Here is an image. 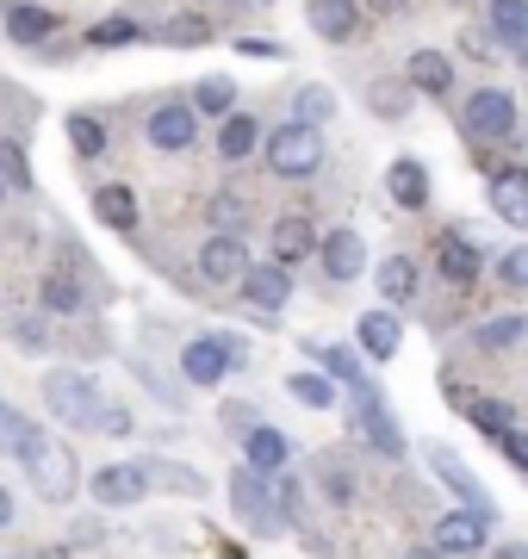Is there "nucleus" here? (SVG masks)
I'll use <instances>...</instances> for the list:
<instances>
[{"instance_id": "obj_1", "label": "nucleus", "mask_w": 528, "mask_h": 559, "mask_svg": "<svg viewBox=\"0 0 528 559\" xmlns=\"http://www.w3.org/2000/svg\"><path fill=\"white\" fill-rule=\"evenodd\" d=\"M44 404L57 411L62 423H75V429H94V436H131V411L106 399L94 373H75V367H57V373H44Z\"/></svg>"}, {"instance_id": "obj_2", "label": "nucleus", "mask_w": 528, "mask_h": 559, "mask_svg": "<svg viewBox=\"0 0 528 559\" xmlns=\"http://www.w3.org/2000/svg\"><path fill=\"white\" fill-rule=\"evenodd\" d=\"M20 466L32 473L38 498H50V503H69V498H75V485H82V473H75V454H69L57 436H44V429H32V436H25Z\"/></svg>"}, {"instance_id": "obj_3", "label": "nucleus", "mask_w": 528, "mask_h": 559, "mask_svg": "<svg viewBox=\"0 0 528 559\" xmlns=\"http://www.w3.org/2000/svg\"><path fill=\"white\" fill-rule=\"evenodd\" d=\"M262 150H267V168H274V175H286V180L317 175V162H324V138H317L311 124H299V119L280 124V131L262 143Z\"/></svg>"}, {"instance_id": "obj_4", "label": "nucleus", "mask_w": 528, "mask_h": 559, "mask_svg": "<svg viewBox=\"0 0 528 559\" xmlns=\"http://www.w3.org/2000/svg\"><path fill=\"white\" fill-rule=\"evenodd\" d=\"M230 367H243V342L237 336H193L181 348V373L193 385H224Z\"/></svg>"}, {"instance_id": "obj_5", "label": "nucleus", "mask_w": 528, "mask_h": 559, "mask_svg": "<svg viewBox=\"0 0 528 559\" xmlns=\"http://www.w3.org/2000/svg\"><path fill=\"white\" fill-rule=\"evenodd\" d=\"M230 498H237V516H243L255 535H274L286 522L274 491H267V473H255V466H237V473H230Z\"/></svg>"}, {"instance_id": "obj_6", "label": "nucleus", "mask_w": 528, "mask_h": 559, "mask_svg": "<svg viewBox=\"0 0 528 559\" xmlns=\"http://www.w3.org/2000/svg\"><path fill=\"white\" fill-rule=\"evenodd\" d=\"M516 124H523V106L509 100L504 87H479V94H472L467 100V131L472 138H516Z\"/></svg>"}, {"instance_id": "obj_7", "label": "nucleus", "mask_w": 528, "mask_h": 559, "mask_svg": "<svg viewBox=\"0 0 528 559\" xmlns=\"http://www.w3.org/2000/svg\"><path fill=\"white\" fill-rule=\"evenodd\" d=\"M143 131H149L156 150L181 156V150H193V138H200V112H193V100H168V106H156V112L143 119Z\"/></svg>"}, {"instance_id": "obj_8", "label": "nucleus", "mask_w": 528, "mask_h": 559, "mask_svg": "<svg viewBox=\"0 0 528 559\" xmlns=\"http://www.w3.org/2000/svg\"><path fill=\"white\" fill-rule=\"evenodd\" d=\"M249 249H243V237H205V249H200V280H212V286H243L249 280Z\"/></svg>"}, {"instance_id": "obj_9", "label": "nucleus", "mask_w": 528, "mask_h": 559, "mask_svg": "<svg viewBox=\"0 0 528 559\" xmlns=\"http://www.w3.org/2000/svg\"><path fill=\"white\" fill-rule=\"evenodd\" d=\"M355 436L373 448L380 460H405V436H398V423L386 417V404H380V392H367L361 404H355Z\"/></svg>"}, {"instance_id": "obj_10", "label": "nucleus", "mask_w": 528, "mask_h": 559, "mask_svg": "<svg viewBox=\"0 0 528 559\" xmlns=\"http://www.w3.org/2000/svg\"><path fill=\"white\" fill-rule=\"evenodd\" d=\"M485 540H491V522H485V516H472V510H447V516L435 522V547H442L447 559L485 554Z\"/></svg>"}, {"instance_id": "obj_11", "label": "nucleus", "mask_w": 528, "mask_h": 559, "mask_svg": "<svg viewBox=\"0 0 528 559\" xmlns=\"http://www.w3.org/2000/svg\"><path fill=\"white\" fill-rule=\"evenodd\" d=\"M243 299L262 311V318H274V311H286V299H292V267H280V261H255L243 280Z\"/></svg>"}, {"instance_id": "obj_12", "label": "nucleus", "mask_w": 528, "mask_h": 559, "mask_svg": "<svg viewBox=\"0 0 528 559\" xmlns=\"http://www.w3.org/2000/svg\"><path fill=\"white\" fill-rule=\"evenodd\" d=\"M305 20H311V32L317 38H329V44H348L355 32H361V0H305Z\"/></svg>"}, {"instance_id": "obj_13", "label": "nucleus", "mask_w": 528, "mask_h": 559, "mask_svg": "<svg viewBox=\"0 0 528 559\" xmlns=\"http://www.w3.org/2000/svg\"><path fill=\"white\" fill-rule=\"evenodd\" d=\"M429 466H435V473H442V479L454 485V491H460V503H467L472 516H485V522L497 516V503H491V491H485L479 479H472V473H467V466H460L454 454H447V448H429Z\"/></svg>"}, {"instance_id": "obj_14", "label": "nucleus", "mask_w": 528, "mask_h": 559, "mask_svg": "<svg viewBox=\"0 0 528 559\" xmlns=\"http://www.w3.org/2000/svg\"><path fill=\"white\" fill-rule=\"evenodd\" d=\"M435 267H442L454 286H472V280H479V242H472L467 230H442V237H435Z\"/></svg>"}, {"instance_id": "obj_15", "label": "nucleus", "mask_w": 528, "mask_h": 559, "mask_svg": "<svg viewBox=\"0 0 528 559\" xmlns=\"http://www.w3.org/2000/svg\"><path fill=\"white\" fill-rule=\"evenodd\" d=\"M143 491H149V479H143L137 460H131V466H106V473H94V498H100L106 510H131V503H143Z\"/></svg>"}, {"instance_id": "obj_16", "label": "nucleus", "mask_w": 528, "mask_h": 559, "mask_svg": "<svg viewBox=\"0 0 528 559\" xmlns=\"http://www.w3.org/2000/svg\"><path fill=\"white\" fill-rule=\"evenodd\" d=\"M491 212L528 230V168H491Z\"/></svg>"}, {"instance_id": "obj_17", "label": "nucleus", "mask_w": 528, "mask_h": 559, "mask_svg": "<svg viewBox=\"0 0 528 559\" xmlns=\"http://www.w3.org/2000/svg\"><path fill=\"white\" fill-rule=\"evenodd\" d=\"M317 255H324V274L329 280H361L367 242H361V230H329V237L317 242Z\"/></svg>"}, {"instance_id": "obj_18", "label": "nucleus", "mask_w": 528, "mask_h": 559, "mask_svg": "<svg viewBox=\"0 0 528 559\" xmlns=\"http://www.w3.org/2000/svg\"><path fill=\"white\" fill-rule=\"evenodd\" d=\"M243 454H249V466H255V473H267V479H280L286 466H292V441L280 436V429H249L243 436Z\"/></svg>"}, {"instance_id": "obj_19", "label": "nucleus", "mask_w": 528, "mask_h": 559, "mask_svg": "<svg viewBox=\"0 0 528 559\" xmlns=\"http://www.w3.org/2000/svg\"><path fill=\"white\" fill-rule=\"evenodd\" d=\"M386 193L405 205V212H423V200H429L423 162H417V156H398V162H392V168H386Z\"/></svg>"}, {"instance_id": "obj_20", "label": "nucleus", "mask_w": 528, "mask_h": 559, "mask_svg": "<svg viewBox=\"0 0 528 559\" xmlns=\"http://www.w3.org/2000/svg\"><path fill=\"white\" fill-rule=\"evenodd\" d=\"M262 143H267L262 124L249 119V112H230V119L218 124V156H224V162H249Z\"/></svg>"}, {"instance_id": "obj_21", "label": "nucleus", "mask_w": 528, "mask_h": 559, "mask_svg": "<svg viewBox=\"0 0 528 559\" xmlns=\"http://www.w3.org/2000/svg\"><path fill=\"white\" fill-rule=\"evenodd\" d=\"M355 342H361V355L392 360V355H398V342H405V330H398V318H392V311H367L361 330H355Z\"/></svg>"}, {"instance_id": "obj_22", "label": "nucleus", "mask_w": 528, "mask_h": 559, "mask_svg": "<svg viewBox=\"0 0 528 559\" xmlns=\"http://www.w3.org/2000/svg\"><path fill=\"white\" fill-rule=\"evenodd\" d=\"M267 249H274L280 267H292V261H305L311 249H317V230H311L305 218H280L274 224V237H267Z\"/></svg>"}, {"instance_id": "obj_23", "label": "nucleus", "mask_w": 528, "mask_h": 559, "mask_svg": "<svg viewBox=\"0 0 528 559\" xmlns=\"http://www.w3.org/2000/svg\"><path fill=\"white\" fill-rule=\"evenodd\" d=\"M405 81L417 87V94H447V87H454V62H447L442 50H417L410 69H405Z\"/></svg>"}, {"instance_id": "obj_24", "label": "nucleus", "mask_w": 528, "mask_h": 559, "mask_svg": "<svg viewBox=\"0 0 528 559\" xmlns=\"http://www.w3.org/2000/svg\"><path fill=\"white\" fill-rule=\"evenodd\" d=\"M94 218H100L106 230H137V193H131V187H100V193H94Z\"/></svg>"}, {"instance_id": "obj_25", "label": "nucleus", "mask_w": 528, "mask_h": 559, "mask_svg": "<svg viewBox=\"0 0 528 559\" xmlns=\"http://www.w3.org/2000/svg\"><path fill=\"white\" fill-rule=\"evenodd\" d=\"M50 32H57V13L50 7H13L7 13V38L13 44H44Z\"/></svg>"}, {"instance_id": "obj_26", "label": "nucleus", "mask_w": 528, "mask_h": 559, "mask_svg": "<svg viewBox=\"0 0 528 559\" xmlns=\"http://www.w3.org/2000/svg\"><path fill=\"white\" fill-rule=\"evenodd\" d=\"M324 373H329L336 385H355L361 399L373 392V385H367V367H361V348H343V342H329V348H324Z\"/></svg>"}, {"instance_id": "obj_27", "label": "nucleus", "mask_w": 528, "mask_h": 559, "mask_svg": "<svg viewBox=\"0 0 528 559\" xmlns=\"http://www.w3.org/2000/svg\"><path fill=\"white\" fill-rule=\"evenodd\" d=\"M410 293H417V261H410V255H386V261H380V299L405 305Z\"/></svg>"}, {"instance_id": "obj_28", "label": "nucleus", "mask_w": 528, "mask_h": 559, "mask_svg": "<svg viewBox=\"0 0 528 559\" xmlns=\"http://www.w3.org/2000/svg\"><path fill=\"white\" fill-rule=\"evenodd\" d=\"M491 25L509 50H528V0H491Z\"/></svg>"}, {"instance_id": "obj_29", "label": "nucleus", "mask_w": 528, "mask_h": 559, "mask_svg": "<svg viewBox=\"0 0 528 559\" xmlns=\"http://www.w3.org/2000/svg\"><path fill=\"white\" fill-rule=\"evenodd\" d=\"M410 94H417V87H410V81H373V87H367V106H373V112H380V119H405L410 112Z\"/></svg>"}, {"instance_id": "obj_30", "label": "nucleus", "mask_w": 528, "mask_h": 559, "mask_svg": "<svg viewBox=\"0 0 528 559\" xmlns=\"http://www.w3.org/2000/svg\"><path fill=\"white\" fill-rule=\"evenodd\" d=\"M472 342H479V348H516V342H528V318H523V311L491 318V323H479V330H472Z\"/></svg>"}, {"instance_id": "obj_31", "label": "nucleus", "mask_w": 528, "mask_h": 559, "mask_svg": "<svg viewBox=\"0 0 528 559\" xmlns=\"http://www.w3.org/2000/svg\"><path fill=\"white\" fill-rule=\"evenodd\" d=\"M286 392L299 404H311V411H336V380H329V373H292Z\"/></svg>"}, {"instance_id": "obj_32", "label": "nucleus", "mask_w": 528, "mask_h": 559, "mask_svg": "<svg viewBox=\"0 0 528 559\" xmlns=\"http://www.w3.org/2000/svg\"><path fill=\"white\" fill-rule=\"evenodd\" d=\"M467 417L479 423L485 436H497V441H504L509 429H516V411H509L504 399H467Z\"/></svg>"}, {"instance_id": "obj_33", "label": "nucleus", "mask_w": 528, "mask_h": 559, "mask_svg": "<svg viewBox=\"0 0 528 559\" xmlns=\"http://www.w3.org/2000/svg\"><path fill=\"white\" fill-rule=\"evenodd\" d=\"M230 106H237V87L224 75H205L200 87H193V112H212V119H230Z\"/></svg>"}, {"instance_id": "obj_34", "label": "nucleus", "mask_w": 528, "mask_h": 559, "mask_svg": "<svg viewBox=\"0 0 528 559\" xmlns=\"http://www.w3.org/2000/svg\"><path fill=\"white\" fill-rule=\"evenodd\" d=\"M329 112H336V94H329L324 81L299 87V100H292V119H299V124H311V131H317V124H324Z\"/></svg>"}, {"instance_id": "obj_35", "label": "nucleus", "mask_w": 528, "mask_h": 559, "mask_svg": "<svg viewBox=\"0 0 528 559\" xmlns=\"http://www.w3.org/2000/svg\"><path fill=\"white\" fill-rule=\"evenodd\" d=\"M38 299H44V311H57V318H75V311H82V286H75L69 274H50V280L38 286Z\"/></svg>"}, {"instance_id": "obj_36", "label": "nucleus", "mask_w": 528, "mask_h": 559, "mask_svg": "<svg viewBox=\"0 0 528 559\" xmlns=\"http://www.w3.org/2000/svg\"><path fill=\"white\" fill-rule=\"evenodd\" d=\"M143 466V479L149 485H175V491H187V498H200L205 491V479L200 473H187V466H168V460H137Z\"/></svg>"}, {"instance_id": "obj_37", "label": "nucleus", "mask_w": 528, "mask_h": 559, "mask_svg": "<svg viewBox=\"0 0 528 559\" xmlns=\"http://www.w3.org/2000/svg\"><path fill=\"white\" fill-rule=\"evenodd\" d=\"M32 429H38V423L25 417V411H13V404H0V448H7V454H20Z\"/></svg>"}, {"instance_id": "obj_38", "label": "nucleus", "mask_w": 528, "mask_h": 559, "mask_svg": "<svg viewBox=\"0 0 528 559\" xmlns=\"http://www.w3.org/2000/svg\"><path fill=\"white\" fill-rule=\"evenodd\" d=\"M69 143H75V150H82V156L94 162V156L106 150V131H100V119H87V112H75V119H69Z\"/></svg>"}, {"instance_id": "obj_39", "label": "nucleus", "mask_w": 528, "mask_h": 559, "mask_svg": "<svg viewBox=\"0 0 528 559\" xmlns=\"http://www.w3.org/2000/svg\"><path fill=\"white\" fill-rule=\"evenodd\" d=\"M243 200H237V193H218V200H212V224H218L224 237H237V230H243Z\"/></svg>"}, {"instance_id": "obj_40", "label": "nucleus", "mask_w": 528, "mask_h": 559, "mask_svg": "<svg viewBox=\"0 0 528 559\" xmlns=\"http://www.w3.org/2000/svg\"><path fill=\"white\" fill-rule=\"evenodd\" d=\"M143 25L137 20H100L94 32H87V44H137Z\"/></svg>"}, {"instance_id": "obj_41", "label": "nucleus", "mask_w": 528, "mask_h": 559, "mask_svg": "<svg viewBox=\"0 0 528 559\" xmlns=\"http://www.w3.org/2000/svg\"><path fill=\"white\" fill-rule=\"evenodd\" d=\"M0 187H32V168L13 143H0Z\"/></svg>"}, {"instance_id": "obj_42", "label": "nucleus", "mask_w": 528, "mask_h": 559, "mask_svg": "<svg viewBox=\"0 0 528 559\" xmlns=\"http://www.w3.org/2000/svg\"><path fill=\"white\" fill-rule=\"evenodd\" d=\"M504 286H516V293H528V242H516L504 255Z\"/></svg>"}, {"instance_id": "obj_43", "label": "nucleus", "mask_w": 528, "mask_h": 559, "mask_svg": "<svg viewBox=\"0 0 528 559\" xmlns=\"http://www.w3.org/2000/svg\"><path fill=\"white\" fill-rule=\"evenodd\" d=\"M163 38H168V44H205L212 32H205L200 20H168V32H163Z\"/></svg>"}, {"instance_id": "obj_44", "label": "nucleus", "mask_w": 528, "mask_h": 559, "mask_svg": "<svg viewBox=\"0 0 528 559\" xmlns=\"http://www.w3.org/2000/svg\"><path fill=\"white\" fill-rule=\"evenodd\" d=\"M504 454H509V466H516V473H528V429H509Z\"/></svg>"}, {"instance_id": "obj_45", "label": "nucleus", "mask_w": 528, "mask_h": 559, "mask_svg": "<svg viewBox=\"0 0 528 559\" xmlns=\"http://www.w3.org/2000/svg\"><path fill=\"white\" fill-rule=\"evenodd\" d=\"M249 411H255V404H224V429H243V436H249V429H262Z\"/></svg>"}, {"instance_id": "obj_46", "label": "nucleus", "mask_w": 528, "mask_h": 559, "mask_svg": "<svg viewBox=\"0 0 528 559\" xmlns=\"http://www.w3.org/2000/svg\"><path fill=\"white\" fill-rule=\"evenodd\" d=\"M405 7H410V0H367V13H380V20H398Z\"/></svg>"}, {"instance_id": "obj_47", "label": "nucleus", "mask_w": 528, "mask_h": 559, "mask_svg": "<svg viewBox=\"0 0 528 559\" xmlns=\"http://www.w3.org/2000/svg\"><path fill=\"white\" fill-rule=\"evenodd\" d=\"M398 559H447V554L435 547V540H429V547H410V554H398Z\"/></svg>"}, {"instance_id": "obj_48", "label": "nucleus", "mask_w": 528, "mask_h": 559, "mask_svg": "<svg viewBox=\"0 0 528 559\" xmlns=\"http://www.w3.org/2000/svg\"><path fill=\"white\" fill-rule=\"evenodd\" d=\"M491 559H528V547H523V540H509V547H497Z\"/></svg>"}, {"instance_id": "obj_49", "label": "nucleus", "mask_w": 528, "mask_h": 559, "mask_svg": "<svg viewBox=\"0 0 528 559\" xmlns=\"http://www.w3.org/2000/svg\"><path fill=\"white\" fill-rule=\"evenodd\" d=\"M7 522H13V498H7V491H0V528H7Z\"/></svg>"}, {"instance_id": "obj_50", "label": "nucleus", "mask_w": 528, "mask_h": 559, "mask_svg": "<svg viewBox=\"0 0 528 559\" xmlns=\"http://www.w3.org/2000/svg\"><path fill=\"white\" fill-rule=\"evenodd\" d=\"M38 559H57V554H38Z\"/></svg>"}]
</instances>
